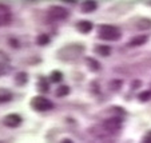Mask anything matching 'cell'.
I'll list each match as a JSON object with an SVG mask.
<instances>
[{"label": "cell", "mask_w": 151, "mask_h": 143, "mask_svg": "<svg viewBox=\"0 0 151 143\" xmlns=\"http://www.w3.org/2000/svg\"><path fill=\"white\" fill-rule=\"evenodd\" d=\"M122 36V32L118 27L104 24L99 28V37L103 40H118Z\"/></svg>", "instance_id": "cell-1"}, {"label": "cell", "mask_w": 151, "mask_h": 143, "mask_svg": "<svg viewBox=\"0 0 151 143\" xmlns=\"http://www.w3.org/2000/svg\"><path fill=\"white\" fill-rule=\"evenodd\" d=\"M83 52V47L82 46H76V44H72L68 47H63V50L59 51V56L63 60H74L79 56Z\"/></svg>", "instance_id": "cell-2"}, {"label": "cell", "mask_w": 151, "mask_h": 143, "mask_svg": "<svg viewBox=\"0 0 151 143\" xmlns=\"http://www.w3.org/2000/svg\"><path fill=\"white\" fill-rule=\"evenodd\" d=\"M102 126L111 135H114V134H116L118 131H120V129H122V119L116 118V116L109 118V119H106L104 122H103Z\"/></svg>", "instance_id": "cell-3"}, {"label": "cell", "mask_w": 151, "mask_h": 143, "mask_svg": "<svg viewBox=\"0 0 151 143\" xmlns=\"http://www.w3.org/2000/svg\"><path fill=\"white\" fill-rule=\"evenodd\" d=\"M31 106L34 110L40 112H44V111H48V110L52 109V103L50 102L48 99H46L44 96H36L32 99L31 102Z\"/></svg>", "instance_id": "cell-4"}, {"label": "cell", "mask_w": 151, "mask_h": 143, "mask_svg": "<svg viewBox=\"0 0 151 143\" xmlns=\"http://www.w3.org/2000/svg\"><path fill=\"white\" fill-rule=\"evenodd\" d=\"M48 16L52 20H64L68 16V11L62 6H52L48 9Z\"/></svg>", "instance_id": "cell-5"}, {"label": "cell", "mask_w": 151, "mask_h": 143, "mask_svg": "<svg viewBox=\"0 0 151 143\" xmlns=\"http://www.w3.org/2000/svg\"><path fill=\"white\" fill-rule=\"evenodd\" d=\"M11 20H12V15L9 8L7 6H4V4H0V27L9 24Z\"/></svg>", "instance_id": "cell-6"}, {"label": "cell", "mask_w": 151, "mask_h": 143, "mask_svg": "<svg viewBox=\"0 0 151 143\" xmlns=\"http://www.w3.org/2000/svg\"><path fill=\"white\" fill-rule=\"evenodd\" d=\"M3 123L6 124L7 127L14 129V127L20 126V123H22V116L17 115V114H9L3 119Z\"/></svg>", "instance_id": "cell-7"}, {"label": "cell", "mask_w": 151, "mask_h": 143, "mask_svg": "<svg viewBox=\"0 0 151 143\" xmlns=\"http://www.w3.org/2000/svg\"><path fill=\"white\" fill-rule=\"evenodd\" d=\"M76 26H78V29H79L82 34H88V32L92 29V23L88 22V20H82V22H79Z\"/></svg>", "instance_id": "cell-8"}, {"label": "cell", "mask_w": 151, "mask_h": 143, "mask_svg": "<svg viewBox=\"0 0 151 143\" xmlns=\"http://www.w3.org/2000/svg\"><path fill=\"white\" fill-rule=\"evenodd\" d=\"M96 7H98L96 1H84L80 8H82V12H84V14H90V12L95 11Z\"/></svg>", "instance_id": "cell-9"}, {"label": "cell", "mask_w": 151, "mask_h": 143, "mask_svg": "<svg viewBox=\"0 0 151 143\" xmlns=\"http://www.w3.org/2000/svg\"><path fill=\"white\" fill-rule=\"evenodd\" d=\"M137 27L138 29H151V19L142 17L137 22Z\"/></svg>", "instance_id": "cell-10"}, {"label": "cell", "mask_w": 151, "mask_h": 143, "mask_svg": "<svg viewBox=\"0 0 151 143\" xmlns=\"http://www.w3.org/2000/svg\"><path fill=\"white\" fill-rule=\"evenodd\" d=\"M146 42H147V36H145V35H140V36L134 37V39L130 42V46L138 47V46H142V44H145Z\"/></svg>", "instance_id": "cell-11"}, {"label": "cell", "mask_w": 151, "mask_h": 143, "mask_svg": "<svg viewBox=\"0 0 151 143\" xmlns=\"http://www.w3.org/2000/svg\"><path fill=\"white\" fill-rule=\"evenodd\" d=\"M86 63H87L88 68H91L92 71H99L100 70V64L98 63L95 59H92V57H87V59H86Z\"/></svg>", "instance_id": "cell-12"}, {"label": "cell", "mask_w": 151, "mask_h": 143, "mask_svg": "<svg viewBox=\"0 0 151 143\" xmlns=\"http://www.w3.org/2000/svg\"><path fill=\"white\" fill-rule=\"evenodd\" d=\"M12 99V94L8 90H0V103H6Z\"/></svg>", "instance_id": "cell-13"}, {"label": "cell", "mask_w": 151, "mask_h": 143, "mask_svg": "<svg viewBox=\"0 0 151 143\" xmlns=\"http://www.w3.org/2000/svg\"><path fill=\"white\" fill-rule=\"evenodd\" d=\"M96 52L102 56H109L111 54V48L109 46H96Z\"/></svg>", "instance_id": "cell-14"}, {"label": "cell", "mask_w": 151, "mask_h": 143, "mask_svg": "<svg viewBox=\"0 0 151 143\" xmlns=\"http://www.w3.org/2000/svg\"><path fill=\"white\" fill-rule=\"evenodd\" d=\"M56 96H59V98H62V96H66V95H68L70 94V87H67V86H60L59 88L56 90Z\"/></svg>", "instance_id": "cell-15"}, {"label": "cell", "mask_w": 151, "mask_h": 143, "mask_svg": "<svg viewBox=\"0 0 151 143\" xmlns=\"http://www.w3.org/2000/svg\"><path fill=\"white\" fill-rule=\"evenodd\" d=\"M16 84H19V86H23L24 83L27 82V75L24 74V72H20V74H17L16 75Z\"/></svg>", "instance_id": "cell-16"}, {"label": "cell", "mask_w": 151, "mask_h": 143, "mask_svg": "<svg viewBox=\"0 0 151 143\" xmlns=\"http://www.w3.org/2000/svg\"><path fill=\"white\" fill-rule=\"evenodd\" d=\"M122 84H123V82L122 80H119V79H115V80H112L111 83L109 84V87L111 90H114V91H118V90L122 87Z\"/></svg>", "instance_id": "cell-17"}, {"label": "cell", "mask_w": 151, "mask_h": 143, "mask_svg": "<svg viewBox=\"0 0 151 143\" xmlns=\"http://www.w3.org/2000/svg\"><path fill=\"white\" fill-rule=\"evenodd\" d=\"M36 42H37L39 46H46V44L50 43V36L48 35H40V36L37 37Z\"/></svg>", "instance_id": "cell-18"}, {"label": "cell", "mask_w": 151, "mask_h": 143, "mask_svg": "<svg viewBox=\"0 0 151 143\" xmlns=\"http://www.w3.org/2000/svg\"><path fill=\"white\" fill-rule=\"evenodd\" d=\"M138 98H139V100H142V102H146V100H148L151 98V91L140 92V94L138 95Z\"/></svg>", "instance_id": "cell-19"}, {"label": "cell", "mask_w": 151, "mask_h": 143, "mask_svg": "<svg viewBox=\"0 0 151 143\" xmlns=\"http://www.w3.org/2000/svg\"><path fill=\"white\" fill-rule=\"evenodd\" d=\"M51 80L52 82H60L62 80V74L59 71H54L51 75Z\"/></svg>", "instance_id": "cell-20"}, {"label": "cell", "mask_w": 151, "mask_h": 143, "mask_svg": "<svg viewBox=\"0 0 151 143\" xmlns=\"http://www.w3.org/2000/svg\"><path fill=\"white\" fill-rule=\"evenodd\" d=\"M143 143H151V131L145 135V138H143Z\"/></svg>", "instance_id": "cell-21"}, {"label": "cell", "mask_w": 151, "mask_h": 143, "mask_svg": "<svg viewBox=\"0 0 151 143\" xmlns=\"http://www.w3.org/2000/svg\"><path fill=\"white\" fill-rule=\"evenodd\" d=\"M40 87H42L43 92H47V91H48V86L44 83V80H42V82H40Z\"/></svg>", "instance_id": "cell-22"}, {"label": "cell", "mask_w": 151, "mask_h": 143, "mask_svg": "<svg viewBox=\"0 0 151 143\" xmlns=\"http://www.w3.org/2000/svg\"><path fill=\"white\" fill-rule=\"evenodd\" d=\"M60 143H74V142H72V140H70V139H63Z\"/></svg>", "instance_id": "cell-23"}, {"label": "cell", "mask_w": 151, "mask_h": 143, "mask_svg": "<svg viewBox=\"0 0 151 143\" xmlns=\"http://www.w3.org/2000/svg\"><path fill=\"white\" fill-rule=\"evenodd\" d=\"M147 4H151V1H147Z\"/></svg>", "instance_id": "cell-24"}]
</instances>
